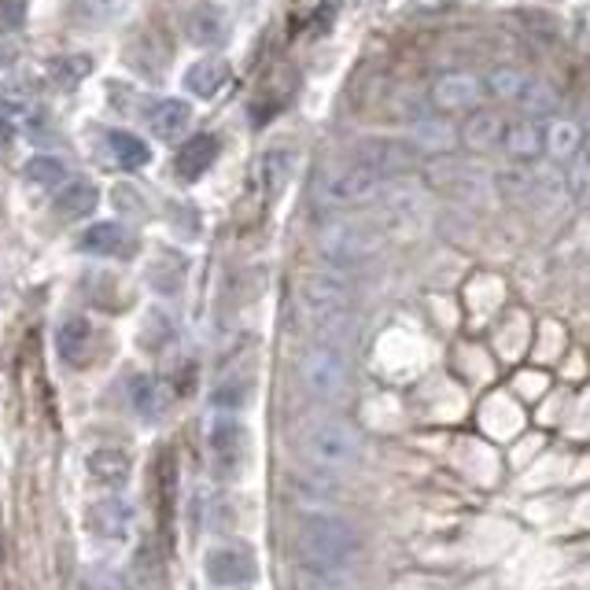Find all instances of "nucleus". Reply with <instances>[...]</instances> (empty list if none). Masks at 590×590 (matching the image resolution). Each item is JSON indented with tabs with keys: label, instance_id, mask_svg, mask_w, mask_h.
<instances>
[{
	"label": "nucleus",
	"instance_id": "f257e3e1",
	"mask_svg": "<svg viewBox=\"0 0 590 590\" xmlns=\"http://www.w3.org/2000/svg\"><path fill=\"white\" fill-rule=\"evenodd\" d=\"M299 303H303V314H307L310 329L321 336V343H340L343 336L351 332L354 295H351V284L343 277L314 273V277H307V284H303Z\"/></svg>",
	"mask_w": 590,
	"mask_h": 590
},
{
	"label": "nucleus",
	"instance_id": "f03ea898",
	"mask_svg": "<svg viewBox=\"0 0 590 590\" xmlns=\"http://www.w3.org/2000/svg\"><path fill=\"white\" fill-rule=\"evenodd\" d=\"M303 565H325V568H348L362 554V535L354 524L340 517H307L295 535Z\"/></svg>",
	"mask_w": 590,
	"mask_h": 590
},
{
	"label": "nucleus",
	"instance_id": "7ed1b4c3",
	"mask_svg": "<svg viewBox=\"0 0 590 590\" xmlns=\"http://www.w3.org/2000/svg\"><path fill=\"white\" fill-rule=\"evenodd\" d=\"M299 451L314 469L343 473L362 457V435L340 417H318L299 432Z\"/></svg>",
	"mask_w": 590,
	"mask_h": 590
},
{
	"label": "nucleus",
	"instance_id": "20e7f679",
	"mask_svg": "<svg viewBox=\"0 0 590 590\" xmlns=\"http://www.w3.org/2000/svg\"><path fill=\"white\" fill-rule=\"evenodd\" d=\"M351 370L348 359L336 343H314V348L303 351L299 359V384L307 388V395L321 402H336L343 392H348Z\"/></svg>",
	"mask_w": 590,
	"mask_h": 590
},
{
	"label": "nucleus",
	"instance_id": "39448f33",
	"mask_svg": "<svg viewBox=\"0 0 590 590\" xmlns=\"http://www.w3.org/2000/svg\"><path fill=\"white\" fill-rule=\"evenodd\" d=\"M318 248H321V256L332 262V266L351 270V266L370 262L376 251H381V232H376L370 222L343 218V222H332V226L321 229Z\"/></svg>",
	"mask_w": 590,
	"mask_h": 590
},
{
	"label": "nucleus",
	"instance_id": "423d86ee",
	"mask_svg": "<svg viewBox=\"0 0 590 590\" xmlns=\"http://www.w3.org/2000/svg\"><path fill=\"white\" fill-rule=\"evenodd\" d=\"M362 167H370L376 178H399V174H410V170L421 162V148L413 140H402V137H365L354 145V156Z\"/></svg>",
	"mask_w": 590,
	"mask_h": 590
},
{
	"label": "nucleus",
	"instance_id": "0eeeda50",
	"mask_svg": "<svg viewBox=\"0 0 590 590\" xmlns=\"http://www.w3.org/2000/svg\"><path fill=\"white\" fill-rule=\"evenodd\" d=\"M376 189H381V178H376L370 167H362L359 159H351L325 174L318 196L321 203H329V207H351V203L376 196Z\"/></svg>",
	"mask_w": 590,
	"mask_h": 590
},
{
	"label": "nucleus",
	"instance_id": "6e6552de",
	"mask_svg": "<svg viewBox=\"0 0 590 590\" xmlns=\"http://www.w3.org/2000/svg\"><path fill=\"white\" fill-rule=\"evenodd\" d=\"M178 26L185 34L189 45L196 48H215L229 37V19L218 4H207V0H192L178 12Z\"/></svg>",
	"mask_w": 590,
	"mask_h": 590
},
{
	"label": "nucleus",
	"instance_id": "1a4fd4ad",
	"mask_svg": "<svg viewBox=\"0 0 590 590\" xmlns=\"http://www.w3.org/2000/svg\"><path fill=\"white\" fill-rule=\"evenodd\" d=\"M203 572L215 587H243L259 576V561L248 546H218V551L207 554Z\"/></svg>",
	"mask_w": 590,
	"mask_h": 590
},
{
	"label": "nucleus",
	"instance_id": "9d476101",
	"mask_svg": "<svg viewBox=\"0 0 590 590\" xmlns=\"http://www.w3.org/2000/svg\"><path fill=\"white\" fill-rule=\"evenodd\" d=\"M429 181L435 189L451 192V196L462 200H480L487 192V174L476 162H462V159H440L429 167Z\"/></svg>",
	"mask_w": 590,
	"mask_h": 590
},
{
	"label": "nucleus",
	"instance_id": "9b49d317",
	"mask_svg": "<svg viewBox=\"0 0 590 590\" xmlns=\"http://www.w3.org/2000/svg\"><path fill=\"white\" fill-rule=\"evenodd\" d=\"M502 151L513 162H532L546 151V126L535 115H521L506 126L502 134Z\"/></svg>",
	"mask_w": 590,
	"mask_h": 590
},
{
	"label": "nucleus",
	"instance_id": "f8f14e48",
	"mask_svg": "<svg viewBox=\"0 0 590 590\" xmlns=\"http://www.w3.org/2000/svg\"><path fill=\"white\" fill-rule=\"evenodd\" d=\"M97 348V332L86 318H67L56 332V351L67 365H89Z\"/></svg>",
	"mask_w": 590,
	"mask_h": 590
},
{
	"label": "nucleus",
	"instance_id": "ddd939ff",
	"mask_svg": "<svg viewBox=\"0 0 590 590\" xmlns=\"http://www.w3.org/2000/svg\"><path fill=\"white\" fill-rule=\"evenodd\" d=\"M81 251L89 256H107V259H126L134 251V237L118 226V222H97L81 232Z\"/></svg>",
	"mask_w": 590,
	"mask_h": 590
},
{
	"label": "nucleus",
	"instance_id": "4468645a",
	"mask_svg": "<svg viewBox=\"0 0 590 590\" xmlns=\"http://www.w3.org/2000/svg\"><path fill=\"white\" fill-rule=\"evenodd\" d=\"M432 100L443 111H465V107H473L476 100H480V81H476L473 75H462V70H454V75L435 78Z\"/></svg>",
	"mask_w": 590,
	"mask_h": 590
},
{
	"label": "nucleus",
	"instance_id": "2eb2a0df",
	"mask_svg": "<svg viewBox=\"0 0 590 590\" xmlns=\"http://www.w3.org/2000/svg\"><path fill=\"white\" fill-rule=\"evenodd\" d=\"M129 524H134V510L122 498H100L89 506V532H97L100 538H122Z\"/></svg>",
	"mask_w": 590,
	"mask_h": 590
},
{
	"label": "nucleus",
	"instance_id": "dca6fc26",
	"mask_svg": "<svg viewBox=\"0 0 590 590\" xmlns=\"http://www.w3.org/2000/svg\"><path fill=\"white\" fill-rule=\"evenodd\" d=\"M86 473L104 487H122L129 480V473H134V462H129V454L118 451V446H100V451L89 454Z\"/></svg>",
	"mask_w": 590,
	"mask_h": 590
},
{
	"label": "nucleus",
	"instance_id": "f3484780",
	"mask_svg": "<svg viewBox=\"0 0 590 590\" xmlns=\"http://www.w3.org/2000/svg\"><path fill=\"white\" fill-rule=\"evenodd\" d=\"M148 122H151V134H156L159 140H181L192 122V107L185 104V100H159L156 107L148 111Z\"/></svg>",
	"mask_w": 590,
	"mask_h": 590
},
{
	"label": "nucleus",
	"instance_id": "a211bd4d",
	"mask_svg": "<svg viewBox=\"0 0 590 590\" xmlns=\"http://www.w3.org/2000/svg\"><path fill=\"white\" fill-rule=\"evenodd\" d=\"M215 159H218V140L200 134V137L185 140V148H181L174 170H178L181 181H200L211 167H215Z\"/></svg>",
	"mask_w": 590,
	"mask_h": 590
},
{
	"label": "nucleus",
	"instance_id": "6ab92c4d",
	"mask_svg": "<svg viewBox=\"0 0 590 590\" xmlns=\"http://www.w3.org/2000/svg\"><path fill=\"white\" fill-rule=\"evenodd\" d=\"M226 81H229V64L218 56L196 59V64L185 70V89L200 100H211L222 86H226Z\"/></svg>",
	"mask_w": 590,
	"mask_h": 590
},
{
	"label": "nucleus",
	"instance_id": "aec40b11",
	"mask_svg": "<svg viewBox=\"0 0 590 590\" xmlns=\"http://www.w3.org/2000/svg\"><path fill=\"white\" fill-rule=\"evenodd\" d=\"M97 203H100V189L93 185V181L78 178V181H67L64 192H59L56 211H59V218L78 222V218H89V215H93Z\"/></svg>",
	"mask_w": 590,
	"mask_h": 590
},
{
	"label": "nucleus",
	"instance_id": "412c9836",
	"mask_svg": "<svg viewBox=\"0 0 590 590\" xmlns=\"http://www.w3.org/2000/svg\"><path fill=\"white\" fill-rule=\"evenodd\" d=\"M502 134H506V122H502V115H495V111H476L462 129L465 145H469L473 151L502 148Z\"/></svg>",
	"mask_w": 590,
	"mask_h": 590
},
{
	"label": "nucleus",
	"instance_id": "4be33fe9",
	"mask_svg": "<svg viewBox=\"0 0 590 590\" xmlns=\"http://www.w3.org/2000/svg\"><path fill=\"white\" fill-rule=\"evenodd\" d=\"M295 590H359L348 568H325V565H299L295 572Z\"/></svg>",
	"mask_w": 590,
	"mask_h": 590
},
{
	"label": "nucleus",
	"instance_id": "5701e85b",
	"mask_svg": "<svg viewBox=\"0 0 590 590\" xmlns=\"http://www.w3.org/2000/svg\"><path fill=\"white\" fill-rule=\"evenodd\" d=\"M413 145L421 151H451L457 145V129L443 118H421L413 126Z\"/></svg>",
	"mask_w": 590,
	"mask_h": 590
},
{
	"label": "nucleus",
	"instance_id": "b1692460",
	"mask_svg": "<svg viewBox=\"0 0 590 590\" xmlns=\"http://www.w3.org/2000/svg\"><path fill=\"white\" fill-rule=\"evenodd\" d=\"M107 148L115 151V159H118L126 170L145 167V162L151 159V148H148L137 134H126V129H111V134H107Z\"/></svg>",
	"mask_w": 590,
	"mask_h": 590
},
{
	"label": "nucleus",
	"instance_id": "393cba45",
	"mask_svg": "<svg viewBox=\"0 0 590 590\" xmlns=\"http://www.w3.org/2000/svg\"><path fill=\"white\" fill-rule=\"evenodd\" d=\"M288 174H292V156L284 148H273L259 159V181L266 185V192H273V196L284 189Z\"/></svg>",
	"mask_w": 590,
	"mask_h": 590
},
{
	"label": "nucleus",
	"instance_id": "a878e982",
	"mask_svg": "<svg viewBox=\"0 0 590 590\" xmlns=\"http://www.w3.org/2000/svg\"><path fill=\"white\" fill-rule=\"evenodd\" d=\"M23 178L30 181V185H37V189H56V185H64V181H67V167L56 156H34L26 162Z\"/></svg>",
	"mask_w": 590,
	"mask_h": 590
},
{
	"label": "nucleus",
	"instance_id": "bb28decb",
	"mask_svg": "<svg viewBox=\"0 0 590 590\" xmlns=\"http://www.w3.org/2000/svg\"><path fill=\"white\" fill-rule=\"evenodd\" d=\"M568 196H572L579 207H590V156L587 151H576L572 159H568Z\"/></svg>",
	"mask_w": 590,
	"mask_h": 590
},
{
	"label": "nucleus",
	"instance_id": "cd10ccee",
	"mask_svg": "<svg viewBox=\"0 0 590 590\" xmlns=\"http://www.w3.org/2000/svg\"><path fill=\"white\" fill-rule=\"evenodd\" d=\"M546 151H551V156H576L579 129L572 126V122H565V118L546 122Z\"/></svg>",
	"mask_w": 590,
	"mask_h": 590
},
{
	"label": "nucleus",
	"instance_id": "c85d7f7f",
	"mask_svg": "<svg viewBox=\"0 0 590 590\" xmlns=\"http://www.w3.org/2000/svg\"><path fill=\"white\" fill-rule=\"evenodd\" d=\"M524 104L527 115H546V111H554L557 107V97H554V89H546L543 81H524V89H521V97H517Z\"/></svg>",
	"mask_w": 590,
	"mask_h": 590
},
{
	"label": "nucleus",
	"instance_id": "c756f323",
	"mask_svg": "<svg viewBox=\"0 0 590 590\" xmlns=\"http://www.w3.org/2000/svg\"><path fill=\"white\" fill-rule=\"evenodd\" d=\"M137 410L148 417L162 410V392L156 381H137Z\"/></svg>",
	"mask_w": 590,
	"mask_h": 590
},
{
	"label": "nucleus",
	"instance_id": "7c9ffc66",
	"mask_svg": "<svg viewBox=\"0 0 590 590\" xmlns=\"http://www.w3.org/2000/svg\"><path fill=\"white\" fill-rule=\"evenodd\" d=\"M491 89H498L502 97L517 100V97H521V89H524V78L513 75V70H498V75L491 78Z\"/></svg>",
	"mask_w": 590,
	"mask_h": 590
},
{
	"label": "nucleus",
	"instance_id": "2f4dec72",
	"mask_svg": "<svg viewBox=\"0 0 590 590\" xmlns=\"http://www.w3.org/2000/svg\"><path fill=\"white\" fill-rule=\"evenodd\" d=\"M86 590H126V583L122 579H115V576H93L86 583Z\"/></svg>",
	"mask_w": 590,
	"mask_h": 590
},
{
	"label": "nucleus",
	"instance_id": "473e14b6",
	"mask_svg": "<svg viewBox=\"0 0 590 590\" xmlns=\"http://www.w3.org/2000/svg\"><path fill=\"white\" fill-rule=\"evenodd\" d=\"M12 137H15L12 118H4V115H0V148H8V145H12Z\"/></svg>",
	"mask_w": 590,
	"mask_h": 590
},
{
	"label": "nucleus",
	"instance_id": "72a5a7b5",
	"mask_svg": "<svg viewBox=\"0 0 590 590\" xmlns=\"http://www.w3.org/2000/svg\"><path fill=\"white\" fill-rule=\"evenodd\" d=\"M583 151H587V156H590V134H587V140H583Z\"/></svg>",
	"mask_w": 590,
	"mask_h": 590
}]
</instances>
